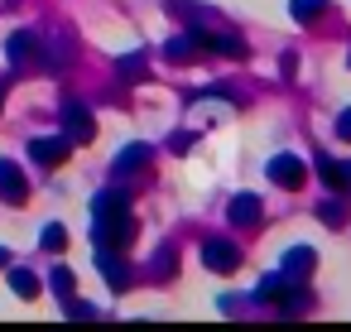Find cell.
Returning <instances> with one entry per match:
<instances>
[{
  "mask_svg": "<svg viewBox=\"0 0 351 332\" xmlns=\"http://www.w3.org/2000/svg\"><path fill=\"white\" fill-rule=\"evenodd\" d=\"M53 289H58L63 298H73V270H53Z\"/></svg>",
  "mask_w": 351,
  "mask_h": 332,
  "instance_id": "ac0fdd59",
  "label": "cell"
},
{
  "mask_svg": "<svg viewBox=\"0 0 351 332\" xmlns=\"http://www.w3.org/2000/svg\"><path fill=\"white\" fill-rule=\"evenodd\" d=\"M0 265H5V246H0Z\"/></svg>",
  "mask_w": 351,
  "mask_h": 332,
  "instance_id": "44dd1931",
  "label": "cell"
},
{
  "mask_svg": "<svg viewBox=\"0 0 351 332\" xmlns=\"http://www.w3.org/2000/svg\"><path fill=\"white\" fill-rule=\"evenodd\" d=\"M255 298L274 303L279 313H303V308H308V289H303V279H289L284 270H279V274H269V279L255 289Z\"/></svg>",
  "mask_w": 351,
  "mask_h": 332,
  "instance_id": "7a4b0ae2",
  "label": "cell"
},
{
  "mask_svg": "<svg viewBox=\"0 0 351 332\" xmlns=\"http://www.w3.org/2000/svg\"><path fill=\"white\" fill-rule=\"evenodd\" d=\"M197 39H202V49H212V54L245 58V44H241V39H231V34H197Z\"/></svg>",
  "mask_w": 351,
  "mask_h": 332,
  "instance_id": "9c48e42d",
  "label": "cell"
},
{
  "mask_svg": "<svg viewBox=\"0 0 351 332\" xmlns=\"http://www.w3.org/2000/svg\"><path fill=\"white\" fill-rule=\"evenodd\" d=\"M317 217H322L327 226H341V222H346V207H341V202H317Z\"/></svg>",
  "mask_w": 351,
  "mask_h": 332,
  "instance_id": "9a60e30c",
  "label": "cell"
},
{
  "mask_svg": "<svg viewBox=\"0 0 351 332\" xmlns=\"http://www.w3.org/2000/svg\"><path fill=\"white\" fill-rule=\"evenodd\" d=\"M341 174H346V193H351V164H341Z\"/></svg>",
  "mask_w": 351,
  "mask_h": 332,
  "instance_id": "ffe728a7",
  "label": "cell"
},
{
  "mask_svg": "<svg viewBox=\"0 0 351 332\" xmlns=\"http://www.w3.org/2000/svg\"><path fill=\"white\" fill-rule=\"evenodd\" d=\"M63 246H68V231H63L58 222H53V226H44V250H63Z\"/></svg>",
  "mask_w": 351,
  "mask_h": 332,
  "instance_id": "e0dca14e",
  "label": "cell"
},
{
  "mask_svg": "<svg viewBox=\"0 0 351 332\" xmlns=\"http://www.w3.org/2000/svg\"><path fill=\"white\" fill-rule=\"evenodd\" d=\"M63 121H68V140H92V116H87V106H77V102H68L63 106Z\"/></svg>",
  "mask_w": 351,
  "mask_h": 332,
  "instance_id": "8992f818",
  "label": "cell"
},
{
  "mask_svg": "<svg viewBox=\"0 0 351 332\" xmlns=\"http://www.w3.org/2000/svg\"><path fill=\"white\" fill-rule=\"evenodd\" d=\"M202 265H207L212 274H231V270L241 265V246H236V241H207V246H202Z\"/></svg>",
  "mask_w": 351,
  "mask_h": 332,
  "instance_id": "3957f363",
  "label": "cell"
},
{
  "mask_svg": "<svg viewBox=\"0 0 351 332\" xmlns=\"http://www.w3.org/2000/svg\"><path fill=\"white\" fill-rule=\"evenodd\" d=\"M197 54H207V49H202V39H197V34H178V39H173V44H169V58H173V63H193V58H197Z\"/></svg>",
  "mask_w": 351,
  "mask_h": 332,
  "instance_id": "30bf717a",
  "label": "cell"
},
{
  "mask_svg": "<svg viewBox=\"0 0 351 332\" xmlns=\"http://www.w3.org/2000/svg\"><path fill=\"white\" fill-rule=\"evenodd\" d=\"M149 159V150L145 145H130V150H121V159H116V174H130V169H140Z\"/></svg>",
  "mask_w": 351,
  "mask_h": 332,
  "instance_id": "4fadbf2b",
  "label": "cell"
},
{
  "mask_svg": "<svg viewBox=\"0 0 351 332\" xmlns=\"http://www.w3.org/2000/svg\"><path fill=\"white\" fill-rule=\"evenodd\" d=\"M269 178H274L279 188H298V183H303V164H298L293 154H279V159H269Z\"/></svg>",
  "mask_w": 351,
  "mask_h": 332,
  "instance_id": "277c9868",
  "label": "cell"
},
{
  "mask_svg": "<svg viewBox=\"0 0 351 332\" xmlns=\"http://www.w3.org/2000/svg\"><path fill=\"white\" fill-rule=\"evenodd\" d=\"M346 63H351V54H346Z\"/></svg>",
  "mask_w": 351,
  "mask_h": 332,
  "instance_id": "7402d4cb",
  "label": "cell"
},
{
  "mask_svg": "<svg viewBox=\"0 0 351 332\" xmlns=\"http://www.w3.org/2000/svg\"><path fill=\"white\" fill-rule=\"evenodd\" d=\"M92 217H97V241H101V246H125L130 231H135L130 202H125L121 193H101L97 207H92Z\"/></svg>",
  "mask_w": 351,
  "mask_h": 332,
  "instance_id": "6da1fadb",
  "label": "cell"
},
{
  "mask_svg": "<svg viewBox=\"0 0 351 332\" xmlns=\"http://www.w3.org/2000/svg\"><path fill=\"white\" fill-rule=\"evenodd\" d=\"M255 222H260V198L255 193H241L231 202V226H255Z\"/></svg>",
  "mask_w": 351,
  "mask_h": 332,
  "instance_id": "52a82bcc",
  "label": "cell"
},
{
  "mask_svg": "<svg viewBox=\"0 0 351 332\" xmlns=\"http://www.w3.org/2000/svg\"><path fill=\"white\" fill-rule=\"evenodd\" d=\"M29 154H34L39 164H63V154H68V140H34V145H29Z\"/></svg>",
  "mask_w": 351,
  "mask_h": 332,
  "instance_id": "8fae6325",
  "label": "cell"
},
{
  "mask_svg": "<svg viewBox=\"0 0 351 332\" xmlns=\"http://www.w3.org/2000/svg\"><path fill=\"white\" fill-rule=\"evenodd\" d=\"M0 193H5L10 202H25V174L15 164H5V159H0Z\"/></svg>",
  "mask_w": 351,
  "mask_h": 332,
  "instance_id": "ba28073f",
  "label": "cell"
},
{
  "mask_svg": "<svg viewBox=\"0 0 351 332\" xmlns=\"http://www.w3.org/2000/svg\"><path fill=\"white\" fill-rule=\"evenodd\" d=\"M313 260H317V255H313L308 246H293V250H284L279 270H284L289 279H308V274H313Z\"/></svg>",
  "mask_w": 351,
  "mask_h": 332,
  "instance_id": "5b68a950",
  "label": "cell"
},
{
  "mask_svg": "<svg viewBox=\"0 0 351 332\" xmlns=\"http://www.w3.org/2000/svg\"><path fill=\"white\" fill-rule=\"evenodd\" d=\"M327 15V0H293V20L298 25H317Z\"/></svg>",
  "mask_w": 351,
  "mask_h": 332,
  "instance_id": "7c38bea8",
  "label": "cell"
},
{
  "mask_svg": "<svg viewBox=\"0 0 351 332\" xmlns=\"http://www.w3.org/2000/svg\"><path fill=\"white\" fill-rule=\"evenodd\" d=\"M10 289H15L20 298H34V294H39V279H34L29 270H10Z\"/></svg>",
  "mask_w": 351,
  "mask_h": 332,
  "instance_id": "5bb4252c",
  "label": "cell"
},
{
  "mask_svg": "<svg viewBox=\"0 0 351 332\" xmlns=\"http://www.w3.org/2000/svg\"><path fill=\"white\" fill-rule=\"evenodd\" d=\"M29 49H34V34H15V39H10V58H15V63H25Z\"/></svg>",
  "mask_w": 351,
  "mask_h": 332,
  "instance_id": "2e32d148",
  "label": "cell"
},
{
  "mask_svg": "<svg viewBox=\"0 0 351 332\" xmlns=\"http://www.w3.org/2000/svg\"><path fill=\"white\" fill-rule=\"evenodd\" d=\"M337 140H346V145H351V106L337 116Z\"/></svg>",
  "mask_w": 351,
  "mask_h": 332,
  "instance_id": "d6986e66",
  "label": "cell"
}]
</instances>
